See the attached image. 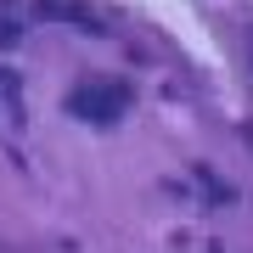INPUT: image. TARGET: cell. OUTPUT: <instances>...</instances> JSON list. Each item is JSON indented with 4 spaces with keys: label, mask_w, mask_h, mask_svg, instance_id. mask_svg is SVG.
I'll list each match as a JSON object with an SVG mask.
<instances>
[{
    "label": "cell",
    "mask_w": 253,
    "mask_h": 253,
    "mask_svg": "<svg viewBox=\"0 0 253 253\" xmlns=\"http://www.w3.org/2000/svg\"><path fill=\"white\" fill-rule=\"evenodd\" d=\"M129 101H135V90L124 79H79L68 90V113L84 124H118L129 113Z\"/></svg>",
    "instance_id": "obj_1"
},
{
    "label": "cell",
    "mask_w": 253,
    "mask_h": 253,
    "mask_svg": "<svg viewBox=\"0 0 253 253\" xmlns=\"http://www.w3.org/2000/svg\"><path fill=\"white\" fill-rule=\"evenodd\" d=\"M248 68H253V28H248Z\"/></svg>",
    "instance_id": "obj_4"
},
{
    "label": "cell",
    "mask_w": 253,
    "mask_h": 253,
    "mask_svg": "<svg viewBox=\"0 0 253 253\" xmlns=\"http://www.w3.org/2000/svg\"><path fill=\"white\" fill-rule=\"evenodd\" d=\"M34 11H40L45 23H68V28H79V34H101V17H96L90 0H34Z\"/></svg>",
    "instance_id": "obj_2"
},
{
    "label": "cell",
    "mask_w": 253,
    "mask_h": 253,
    "mask_svg": "<svg viewBox=\"0 0 253 253\" xmlns=\"http://www.w3.org/2000/svg\"><path fill=\"white\" fill-rule=\"evenodd\" d=\"M0 45H17V23H0Z\"/></svg>",
    "instance_id": "obj_3"
}]
</instances>
